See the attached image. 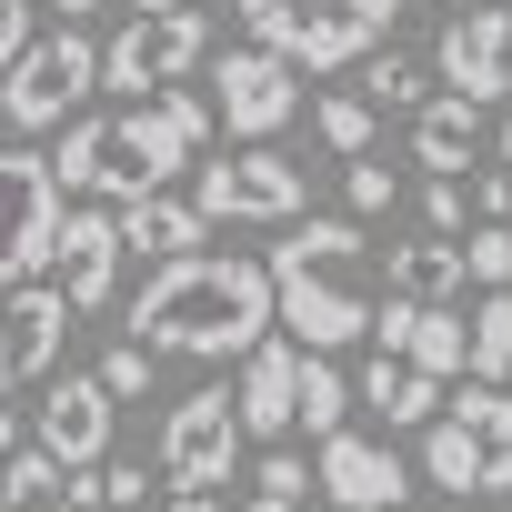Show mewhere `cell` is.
<instances>
[{
    "label": "cell",
    "mask_w": 512,
    "mask_h": 512,
    "mask_svg": "<svg viewBox=\"0 0 512 512\" xmlns=\"http://www.w3.org/2000/svg\"><path fill=\"white\" fill-rule=\"evenodd\" d=\"M131 342H151L161 362H231L262 332H282V292H272V262L251 251H171V262L131 292Z\"/></svg>",
    "instance_id": "obj_1"
},
{
    "label": "cell",
    "mask_w": 512,
    "mask_h": 512,
    "mask_svg": "<svg viewBox=\"0 0 512 512\" xmlns=\"http://www.w3.org/2000/svg\"><path fill=\"white\" fill-rule=\"evenodd\" d=\"M201 141H211V101H191V91H141V101H121V111H71L51 171H61L71 201H141V191H161L171 171H191Z\"/></svg>",
    "instance_id": "obj_2"
},
{
    "label": "cell",
    "mask_w": 512,
    "mask_h": 512,
    "mask_svg": "<svg viewBox=\"0 0 512 512\" xmlns=\"http://www.w3.org/2000/svg\"><path fill=\"white\" fill-rule=\"evenodd\" d=\"M272 292H282V332L312 342V352H342V342H372V241H362V211H312L282 231L272 251Z\"/></svg>",
    "instance_id": "obj_3"
},
{
    "label": "cell",
    "mask_w": 512,
    "mask_h": 512,
    "mask_svg": "<svg viewBox=\"0 0 512 512\" xmlns=\"http://www.w3.org/2000/svg\"><path fill=\"white\" fill-rule=\"evenodd\" d=\"M422 472L432 492H512V392L502 382H462L442 412H432V442H422Z\"/></svg>",
    "instance_id": "obj_4"
},
{
    "label": "cell",
    "mask_w": 512,
    "mask_h": 512,
    "mask_svg": "<svg viewBox=\"0 0 512 512\" xmlns=\"http://www.w3.org/2000/svg\"><path fill=\"white\" fill-rule=\"evenodd\" d=\"M91 91H101V51L81 41V21H61V31H31V51L0 71V121L11 131H61Z\"/></svg>",
    "instance_id": "obj_5"
},
{
    "label": "cell",
    "mask_w": 512,
    "mask_h": 512,
    "mask_svg": "<svg viewBox=\"0 0 512 512\" xmlns=\"http://www.w3.org/2000/svg\"><path fill=\"white\" fill-rule=\"evenodd\" d=\"M201 61H211V31H201V11H131V21L101 41V91L141 101V91H171V81H191Z\"/></svg>",
    "instance_id": "obj_6"
},
{
    "label": "cell",
    "mask_w": 512,
    "mask_h": 512,
    "mask_svg": "<svg viewBox=\"0 0 512 512\" xmlns=\"http://www.w3.org/2000/svg\"><path fill=\"white\" fill-rule=\"evenodd\" d=\"M61 211H71L61 171H51L41 151H21V141H0V282H31V272L51 262Z\"/></svg>",
    "instance_id": "obj_7"
},
{
    "label": "cell",
    "mask_w": 512,
    "mask_h": 512,
    "mask_svg": "<svg viewBox=\"0 0 512 512\" xmlns=\"http://www.w3.org/2000/svg\"><path fill=\"white\" fill-rule=\"evenodd\" d=\"M211 111L231 121V141H272L292 111H302V61L272 51V41H241L211 61Z\"/></svg>",
    "instance_id": "obj_8"
},
{
    "label": "cell",
    "mask_w": 512,
    "mask_h": 512,
    "mask_svg": "<svg viewBox=\"0 0 512 512\" xmlns=\"http://www.w3.org/2000/svg\"><path fill=\"white\" fill-rule=\"evenodd\" d=\"M191 201H201L211 221H302L312 181H302L272 141H241V151H221V161L191 181Z\"/></svg>",
    "instance_id": "obj_9"
},
{
    "label": "cell",
    "mask_w": 512,
    "mask_h": 512,
    "mask_svg": "<svg viewBox=\"0 0 512 512\" xmlns=\"http://www.w3.org/2000/svg\"><path fill=\"white\" fill-rule=\"evenodd\" d=\"M81 302L61 282H0V392H21V382H51L61 372V342H71Z\"/></svg>",
    "instance_id": "obj_10"
},
{
    "label": "cell",
    "mask_w": 512,
    "mask_h": 512,
    "mask_svg": "<svg viewBox=\"0 0 512 512\" xmlns=\"http://www.w3.org/2000/svg\"><path fill=\"white\" fill-rule=\"evenodd\" d=\"M241 442H251L241 392H191V402H171V422H161V482H231Z\"/></svg>",
    "instance_id": "obj_11"
},
{
    "label": "cell",
    "mask_w": 512,
    "mask_h": 512,
    "mask_svg": "<svg viewBox=\"0 0 512 512\" xmlns=\"http://www.w3.org/2000/svg\"><path fill=\"white\" fill-rule=\"evenodd\" d=\"M432 71H442V91L502 101V91H512V0H462V11L442 21Z\"/></svg>",
    "instance_id": "obj_12"
},
{
    "label": "cell",
    "mask_w": 512,
    "mask_h": 512,
    "mask_svg": "<svg viewBox=\"0 0 512 512\" xmlns=\"http://www.w3.org/2000/svg\"><path fill=\"white\" fill-rule=\"evenodd\" d=\"M121 201H71L61 211V241H51V272H61V292L81 302V312H111V292H121Z\"/></svg>",
    "instance_id": "obj_13"
},
{
    "label": "cell",
    "mask_w": 512,
    "mask_h": 512,
    "mask_svg": "<svg viewBox=\"0 0 512 512\" xmlns=\"http://www.w3.org/2000/svg\"><path fill=\"white\" fill-rule=\"evenodd\" d=\"M312 472H322V502H342V512H402V492H412V462L392 452V442H372V432H322V452H312Z\"/></svg>",
    "instance_id": "obj_14"
},
{
    "label": "cell",
    "mask_w": 512,
    "mask_h": 512,
    "mask_svg": "<svg viewBox=\"0 0 512 512\" xmlns=\"http://www.w3.org/2000/svg\"><path fill=\"white\" fill-rule=\"evenodd\" d=\"M372 342L382 352H402V362H422V372H472V322L452 312V302H402V292H382V312H372Z\"/></svg>",
    "instance_id": "obj_15"
},
{
    "label": "cell",
    "mask_w": 512,
    "mask_h": 512,
    "mask_svg": "<svg viewBox=\"0 0 512 512\" xmlns=\"http://www.w3.org/2000/svg\"><path fill=\"white\" fill-rule=\"evenodd\" d=\"M111 402H121V392H111L101 372H91V382L71 372V382H51V392H41V422H31V432H41L71 472H91V462H111Z\"/></svg>",
    "instance_id": "obj_16"
},
{
    "label": "cell",
    "mask_w": 512,
    "mask_h": 512,
    "mask_svg": "<svg viewBox=\"0 0 512 512\" xmlns=\"http://www.w3.org/2000/svg\"><path fill=\"white\" fill-rule=\"evenodd\" d=\"M241 422H251V442H282L292 422H302V342H251L241 352Z\"/></svg>",
    "instance_id": "obj_17"
},
{
    "label": "cell",
    "mask_w": 512,
    "mask_h": 512,
    "mask_svg": "<svg viewBox=\"0 0 512 512\" xmlns=\"http://www.w3.org/2000/svg\"><path fill=\"white\" fill-rule=\"evenodd\" d=\"M482 141H492V101H472V91H442V101L412 111V161L422 171H472Z\"/></svg>",
    "instance_id": "obj_18"
},
{
    "label": "cell",
    "mask_w": 512,
    "mask_h": 512,
    "mask_svg": "<svg viewBox=\"0 0 512 512\" xmlns=\"http://www.w3.org/2000/svg\"><path fill=\"white\" fill-rule=\"evenodd\" d=\"M121 241L171 262V251H201V241H211V211H201V201H171V181H161V191L121 201Z\"/></svg>",
    "instance_id": "obj_19"
},
{
    "label": "cell",
    "mask_w": 512,
    "mask_h": 512,
    "mask_svg": "<svg viewBox=\"0 0 512 512\" xmlns=\"http://www.w3.org/2000/svg\"><path fill=\"white\" fill-rule=\"evenodd\" d=\"M362 402H372L392 432H412V422H432V412H442V372H422V362H402V352H372Z\"/></svg>",
    "instance_id": "obj_20"
},
{
    "label": "cell",
    "mask_w": 512,
    "mask_h": 512,
    "mask_svg": "<svg viewBox=\"0 0 512 512\" xmlns=\"http://www.w3.org/2000/svg\"><path fill=\"white\" fill-rule=\"evenodd\" d=\"M462 282H472V262H462L452 231H422V241L392 251V292H402V302H452Z\"/></svg>",
    "instance_id": "obj_21"
},
{
    "label": "cell",
    "mask_w": 512,
    "mask_h": 512,
    "mask_svg": "<svg viewBox=\"0 0 512 512\" xmlns=\"http://www.w3.org/2000/svg\"><path fill=\"white\" fill-rule=\"evenodd\" d=\"M312 131H322V141L352 161V151H372V131H382V101H372V91H322V101H312Z\"/></svg>",
    "instance_id": "obj_22"
},
{
    "label": "cell",
    "mask_w": 512,
    "mask_h": 512,
    "mask_svg": "<svg viewBox=\"0 0 512 512\" xmlns=\"http://www.w3.org/2000/svg\"><path fill=\"white\" fill-rule=\"evenodd\" d=\"M302 422H312V442L352 422V382H342V362H332V352H312V342H302Z\"/></svg>",
    "instance_id": "obj_23"
},
{
    "label": "cell",
    "mask_w": 512,
    "mask_h": 512,
    "mask_svg": "<svg viewBox=\"0 0 512 512\" xmlns=\"http://www.w3.org/2000/svg\"><path fill=\"white\" fill-rule=\"evenodd\" d=\"M472 372L482 382H512V282H492L472 302Z\"/></svg>",
    "instance_id": "obj_24"
},
{
    "label": "cell",
    "mask_w": 512,
    "mask_h": 512,
    "mask_svg": "<svg viewBox=\"0 0 512 512\" xmlns=\"http://www.w3.org/2000/svg\"><path fill=\"white\" fill-rule=\"evenodd\" d=\"M362 91H372L382 111H422V91H432V81H422V61H402V51H382V41H372V51H362Z\"/></svg>",
    "instance_id": "obj_25"
},
{
    "label": "cell",
    "mask_w": 512,
    "mask_h": 512,
    "mask_svg": "<svg viewBox=\"0 0 512 512\" xmlns=\"http://www.w3.org/2000/svg\"><path fill=\"white\" fill-rule=\"evenodd\" d=\"M71 482H81L91 512H151V472H141V462H91V472H71Z\"/></svg>",
    "instance_id": "obj_26"
},
{
    "label": "cell",
    "mask_w": 512,
    "mask_h": 512,
    "mask_svg": "<svg viewBox=\"0 0 512 512\" xmlns=\"http://www.w3.org/2000/svg\"><path fill=\"white\" fill-rule=\"evenodd\" d=\"M392 191H402V181H392V171H382L372 151H352V161H342V211H362V221H382V211H392Z\"/></svg>",
    "instance_id": "obj_27"
},
{
    "label": "cell",
    "mask_w": 512,
    "mask_h": 512,
    "mask_svg": "<svg viewBox=\"0 0 512 512\" xmlns=\"http://www.w3.org/2000/svg\"><path fill=\"white\" fill-rule=\"evenodd\" d=\"M462 262H472V282L492 292V282H512V221H472L462 231Z\"/></svg>",
    "instance_id": "obj_28"
},
{
    "label": "cell",
    "mask_w": 512,
    "mask_h": 512,
    "mask_svg": "<svg viewBox=\"0 0 512 512\" xmlns=\"http://www.w3.org/2000/svg\"><path fill=\"white\" fill-rule=\"evenodd\" d=\"M422 221L452 231V241L472 231V191H462V171H432V181H422Z\"/></svg>",
    "instance_id": "obj_29"
},
{
    "label": "cell",
    "mask_w": 512,
    "mask_h": 512,
    "mask_svg": "<svg viewBox=\"0 0 512 512\" xmlns=\"http://www.w3.org/2000/svg\"><path fill=\"white\" fill-rule=\"evenodd\" d=\"M151 372H161V352H151V342H121V352L101 362V382H111L121 402H141V392H151Z\"/></svg>",
    "instance_id": "obj_30"
},
{
    "label": "cell",
    "mask_w": 512,
    "mask_h": 512,
    "mask_svg": "<svg viewBox=\"0 0 512 512\" xmlns=\"http://www.w3.org/2000/svg\"><path fill=\"white\" fill-rule=\"evenodd\" d=\"M251 492H302V502H312V492H322V472H312V462H292V452H262Z\"/></svg>",
    "instance_id": "obj_31"
},
{
    "label": "cell",
    "mask_w": 512,
    "mask_h": 512,
    "mask_svg": "<svg viewBox=\"0 0 512 512\" xmlns=\"http://www.w3.org/2000/svg\"><path fill=\"white\" fill-rule=\"evenodd\" d=\"M0 512H91V502H81V482L61 472V482H41V492H11Z\"/></svg>",
    "instance_id": "obj_32"
},
{
    "label": "cell",
    "mask_w": 512,
    "mask_h": 512,
    "mask_svg": "<svg viewBox=\"0 0 512 512\" xmlns=\"http://www.w3.org/2000/svg\"><path fill=\"white\" fill-rule=\"evenodd\" d=\"M292 11H302V0H241V31H251V41H282Z\"/></svg>",
    "instance_id": "obj_33"
},
{
    "label": "cell",
    "mask_w": 512,
    "mask_h": 512,
    "mask_svg": "<svg viewBox=\"0 0 512 512\" xmlns=\"http://www.w3.org/2000/svg\"><path fill=\"white\" fill-rule=\"evenodd\" d=\"M31 51V0H0V71Z\"/></svg>",
    "instance_id": "obj_34"
},
{
    "label": "cell",
    "mask_w": 512,
    "mask_h": 512,
    "mask_svg": "<svg viewBox=\"0 0 512 512\" xmlns=\"http://www.w3.org/2000/svg\"><path fill=\"white\" fill-rule=\"evenodd\" d=\"M472 211H482V221H512V161H502V171H482V181H472Z\"/></svg>",
    "instance_id": "obj_35"
},
{
    "label": "cell",
    "mask_w": 512,
    "mask_h": 512,
    "mask_svg": "<svg viewBox=\"0 0 512 512\" xmlns=\"http://www.w3.org/2000/svg\"><path fill=\"white\" fill-rule=\"evenodd\" d=\"M171 512H221V502H211V482H171Z\"/></svg>",
    "instance_id": "obj_36"
},
{
    "label": "cell",
    "mask_w": 512,
    "mask_h": 512,
    "mask_svg": "<svg viewBox=\"0 0 512 512\" xmlns=\"http://www.w3.org/2000/svg\"><path fill=\"white\" fill-rule=\"evenodd\" d=\"M241 512H312V502H302V492H251Z\"/></svg>",
    "instance_id": "obj_37"
},
{
    "label": "cell",
    "mask_w": 512,
    "mask_h": 512,
    "mask_svg": "<svg viewBox=\"0 0 512 512\" xmlns=\"http://www.w3.org/2000/svg\"><path fill=\"white\" fill-rule=\"evenodd\" d=\"M0 452H21V412H11V392H0Z\"/></svg>",
    "instance_id": "obj_38"
},
{
    "label": "cell",
    "mask_w": 512,
    "mask_h": 512,
    "mask_svg": "<svg viewBox=\"0 0 512 512\" xmlns=\"http://www.w3.org/2000/svg\"><path fill=\"white\" fill-rule=\"evenodd\" d=\"M51 11H61V21H91V11H101V0H51Z\"/></svg>",
    "instance_id": "obj_39"
},
{
    "label": "cell",
    "mask_w": 512,
    "mask_h": 512,
    "mask_svg": "<svg viewBox=\"0 0 512 512\" xmlns=\"http://www.w3.org/2000/svg\"><path fill=\"white\" fill-rule=\"evenodd\" d=\"M131 11H181V0H131Z\"/></svg>",
    "instance_id": "obj_40"
},
{
    "label": "cell",
    "mask_w": 512,
    "mask_h": 512,
    "mask_svg": "<svg viewBox=\"0 0 512 512\" xmlns=\"http://www.w3.org/2000/svg\"><path fill=\"white\" fill-rule=\"evenodd\" d=\"M502 161H512V121H502Z\"/></svg>",
    "instance_id": "obj_41"
},
{
    "label": "cell",
    "mask_w": 512,
    "mask_h": 512,
    "mask_svg": "<svg viewBox=\"0 0 512 512\" xmlns=\"http://www.w3.org/2000/svg\"><path fill=\"white\" fill-rule=\"evenodd\" d=\"M502 512H512V502H502Z\"/></svg>",
    "instance_id": "obj_42"
}]
</instances>
